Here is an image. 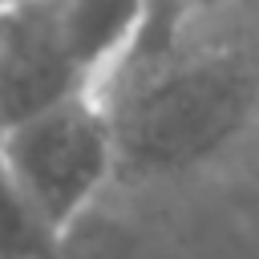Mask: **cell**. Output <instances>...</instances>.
I'll use <instances>...</instances> for the list:
<instances>
[{"instance_id": "1", "label": "cell", "mask_w": 259, "mask_h": 259, "mask_svg": "<svg viewBox=\"0 0 259 259\" xmlns=\"http://www.w3.org/2000/svg\"><path fill=\"white\" fill-rule=\"evenodd\" d=\"M0 166L61 239L113 170V121L101 93H77L0 134Z\"/></svg>"}, {"instance_id": "2", "label": "cell", "mask_w": 259, "mask_h": 259, "mask_svg": "<svg viewBox=\"0 0 259 259\" xmlns=\"http://www.w3.org/2000/svg\"><path fill=\"white\" fill-rule=\"evenodd\" d=\"M251 85L227 65H186L150 81L125 101L113 121V162L125 158L138 170H174L219 142H227L247 117Z\"/></svg>"}, {"instance_id": "3", "label": "cell", "mask_w": 259, "mask_h": 259, "mask_svg": "<svg viewBox=\"0 0 259 259\" xmlns=\"http://www.w3.org/2000/svg\"><path fill=\"white\" fill-rule=\"evenodd\" d=\"M77 93H93V89L61 40L53 0H28L16 12H4V28H0V134L77 97Z\"/></svg>"}, {"instance_id": "4", "label": "cell", "mask_w": 259, "mask_h": 259, "mask_svg": "<svg viewBox=\"0 0 259 259\" xmlns=\"http://www.w3.org/2000/svg\"><path fill=\"white\" fill-rule=\"evenodd\" d=\"M154 0H53L61 40L93 93L125 65Z\"/></svg>"}, {"instance_id": "5", "label": "cell", "mask_w": 259, "mask_h": 259, "mask_svg": "<svg viewBox=\"0 0 259 259\" xmlns=\"http://www.w3.org/2000/svg\"><path fill=\"white\" fill-rule=\"evenodd\" d=\"M57 235L36 219L0 166V259H53Z\"/></svg>"}, {"instance_id": "6", "label": "cell", "mask_w": 259, "mask_h": 259, "mask_svg": "<svg viewBox=\"0 0 259 259\" xmlns=\"http://www.w3.org/2000/svg\"><path fill=\"white\" fill-rule=\"evenodd\" d=\"M20 4H28V0H0V16H4V12H16Z\"/></svg>"}, {"instance_id": "7", "label": "cell", "mask_w": 259, "mask_h": 259, "mask_svg": "<svg viewBox=\"0 0 259 259\" xmlns=\"http://www.w3.org/2000/svg\"><path fill=\"white\" fill-rule=\"evenodd\" d=\"M0 28H4V16H0Z\"/></svg>"}]
</instances>
